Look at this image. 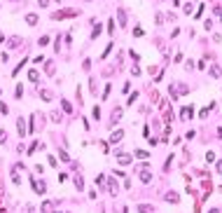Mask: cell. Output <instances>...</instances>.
I'll return each mask as SVG.
<instances>
[{
	"instance_id": "obj_1",
	"label": "cell",
	"mask_w": 222,
	"mask_h": 213,
	"mask_svg": "<svg viewBox=\"0 0 222 213\" xmlns=\"http://www.w3.org/2000/svg\"><path fill=\"white\" fill-rule=\"evenodd\" d=\"M77 14H79L77 10H58V12L52 14V19L54 21H61V19H66V16H77Z\"/></svg>"
},
{
	"instance_id": "obj_2",
	"label": "cell",
	"mask_w": 222,
	"mask_h": 213,
	"mask_svg": "<svg viewBox=\"0 0 222 213\" xmlns=\"http://www.w3.org/2000/svg\"><path fill=\"white\" fill-rule=\"evenodd\" d=\"M31 185H33V192H35V194H45V192H47V185H45V180L37 183L35 178H31Z\"/></svg>"
},
{
	"instance_id": "obj_3",
	"label": "cell",
	"mask_w": 222,
	"mask_h": 213,
	"mask_svg": "<svg viewBox=\"0 0 222 213\" xmlns=\"http://www.w3.org/2000/svg\"><path fill=\"white\" fill-rule=\"evenodd\" d=\"M192 115H194V106L180 108V120H192Z\"/></svg>"
},
{
	"instance_id": "obj_4",
	"label": "cell",
	"mask_w": 222,
	"mask_h": 213,
	"mask_svg": "<svg viewBox=\"0 0 222 213\" xmlns=\"http://www.w3.org/2000/svg\"><path fill=\"white\" fill-rule=\"evenodd\" d=\"M16 129H19V131H16V133H19V136H21V138H23V136H26V120H23V117H19V120H16Z\"/></svg>"
},
{
	"instance_id": "obj_5",
	"label": "cell",
	"mask_w": 222,
	"mask_h": 213,
	"mask_svg": "<svg viewBox=\"0 0 222 213\" xmlns=\"http://www.w3.org/2000/svg\"><path fill=\"white\" fill-rule=\"evenodd\" d=\"M117 159H119V164H131V162H133V154H124V152H119V150H117Z\"/></svg>"
},
{
	"instance_id": "obj_6",
	"label": "cell",
	"mask_w": 222,
	"mask_h": 213,
	"mask_svg": "<svg viewBox=\"0 0 222 213\" xmlns=\"http://www.w3.org/2000/svg\"><path fill=\"white\" fill-rule=\"evenodd\" d=\"M122 138H124V131H122V129H117V131L110 133V143H119Z\"/></svg>"
},
{
	"instance_id": "obj_7",
	"label": "cell",
	"mask_w": 222,
	"mask_h": 213,
	"mask_svg": "<svg viewBox=\"0 0 222 213\" xmlns=\"http://www.w3.org/2000/svg\"><path fill=\"white\" fill-rule=\"evenodd\" d=\"M164 199H166V202H171V204H178V202H180L178 192H166V194H164Z\"/></svg>"
},
{
	"instance_id": "obj_8",
	"label": "cell",
	"mask_w": 222,
	"mask_h": 213,
	"mask_svg": "<svg viewBox=\"0 0 222 213\" xmlns=\"http://www.w3.org/2000/svg\"><path fill=\"white\" fill-rule=\"evenodd\" d=\"M211 77H213V80H220V77H222V68H220V66H211Z\"/></svg>"
},
{
	"instance_id": "obj_9",
	"label": "cell",
	"mask_w": 222,
	"mask_h": 213,
	"mask_svg": "<svg viewBox=\"0 0 222 213\" xmlns=\"http://www.w3.org/2000/svg\"><path fill=\"white\" fill-rule=\"evenodd\" d=\"M140 180H143V183H150V180H152V173L147 171V166H145V169L140 171Z\"/></svg>"
},
{
	"instance_id": "obj_10",
	"label": "cell",
	"mask_w": 222,
	"mask_h": 213,
	"mask_svg": "<svg viewBox=\"0 0 222 213\" xmlns=\"http://www.w3.org/2000/svg\"><path fill=\"white\" fill-rule=\"evenodd\" d=\"M26 63H28V59H21V61H19V63H16V68L12 70V75H19V73H21V68H23V66H26Z\"/></svg>"
},
{
	"instance_id": "obj_11",
	"label": "cell",
	"mask_w": 222,
	"mask_h": 213,
	"mask_svg": "<svg viewBox=\"0 0 222 213\" xmlns=\"http://www.w3.org/2000/svg\"><path fill=\"white\" fill-rule=\"evenodd\" d=\"M26 24L28 26H37V14H26Z\"/></svg>"
},
{
	"instance_id": "obj_12",
	"label": "cell",
	"mask_w": 222,
	"mask_h": 213,
	"mask_svg": "<svg viewBox=\"0 0 222 213\" xmlns=\"http://www.w3.org/2000/svg\"><path fill=\"white\" fill-rule=\"evenodd\" d=\"M117 16H119V26H126V12L117 10Z\"/></svg>"
},
{
	"instance_id": "obj_13",
	"label": "cell",
	"mask_w": 222,
	"mask_h": 213,
	"mask_svg": "<svg viewBox=\"0 0 222 213\" xmlns=\"http://www.w3.org/2000/svg\"><path fill=\"white\" fill-rule=\"evenodd\" d=\"M42 211L45 213H54V202H45L42 204Z\"/></svg>"
},
{
	"instance_id": "obj_14",
	"label": "cell",
	"mask_w": 222,
	"mask_h": 213,
	"mask_svg": "<svg viewBox=\"0 0 222 213\" xmlns=\"http://www.w3.org/2000/svg\"><path fill=\"white\" fill-rule=\"evenodd\" d=\"M28 80H31V82H37V80H40V73H37V70H28Z\"/></svg>"
},
{
	"instance_id": "obj_15",
	"label": "cell",
	"mask_w": 222,
	"mask_h": 213,
	"mask_svg": "<svg viewBox=\"0 0 222 213\" xmlns=\"http://www.w3.org/2000/svg\"><path fill=\"white\" fill-rule=\"evenodd\" d=\"M119 120H122V110L117 108V110H112V124H115V122H119Z\"/></svg>"
},
{
	"instance_id": "obj_16",
	"label": "cell",
	"mask_w": 222,
	"mask_h": 213,
	"mask_svg": "<svg viewBox=\"0 0 222 213\" xmlns=\"http://www.w3.org/2000/svg\"><path fill=\"white\" fill-rule=\"evenodd\" d=\"M133 154H136V157H140V159H147V157H150V152H147V150H136Z\"/></svg>"
},
{
	"instance_id": "obj_17",
	"label": "cell",
	"mask_w": 222,
	"mask_h": 213,
	"mask_svg": "<svg viewBox=\"0 0 222 213\" xmlns=\"http://www.w3.org/2000/svg\"><path fill=\"white\" fill-rule=\"evenodd\" d=\"M12 183H14V185H21V176H19L16 169H14V173H12Z\"/></svg>"
},
{
	"instance_id": "obj_18",
	"label": "cell",
	"mask_w": 222,
	"mask_h": 213,
	"mask_svg": "<svg viewBox=\"0 0 222 213\" xmlns=\"http://www.w3.org/2000/svg\"><path fill=\"white\" fill-rule=\"evenodd\" d=\"M211 108H213V103H211V106H206V108H201L199 117H201V120H206V117H208V110H211Z\"/></svg>"
},
{
	"instance_id": "obj_19",
	"label": "cell",
	"mask_w": 222,
	"mask_h": 213,
	"mask_svg": "<svg viewBox=\"0 0 222 213\" xmlns=\"http://www.w3.org/2000/svg\"><path fill=\"white\" fill-rule=\"evenodd\" d=\"M75 187H77V190H84V180H82V176H75Z\"/></svg>"
},
{
	"instance_id": "obj_20",
	"label": "cell",
	"mask_w": 222,
	"mask_h": 213,
	"mask_svg": "<svg viewBox=\"0 0 222 213\" xmlns=\"http://www.w3.org/2000/svg\"><path fill=\"white\" fill-rule=\"evenodd\" d=\"M98 35H100V24H96V26H94V31H91V40H96Z\"/></svg>"
},
{
	"instance_id": "obj_21",
	"label": "cell",
	"mask_w": 222,
	"mask_h": 213,
	"mask_svg": "<svg viewBox=\"0 0 222 213\" xmlns=\"http://www.w3.org/2000/svg\"><path fill=\"white\" fill-rule=\"evenodd\" d=\"M40 94H42V101H52V98H54V94H52V91H47V89L40 91Z\"/></svg>"
},
{
	"instance_id": "obj_22",
	"label": "cell",
	"mask_w": 222,
	"mask_h": 213,
	"mask_svg": "<svg viewBox=\"0 0 222 213\" xmlns=\"http://www.w3.org/2000/svg\"><path fill=\"white\" fill-rule=\"evenodd\" d=\"M91 117H94L96 122H98V120H100V108H98V106H96L94 110H91Z\"/></svg>"
},
{
	"instance_id": "obj_23",
	"label": "cell",
	"mask_w": 222,
	"mask_h": 213,
	"mask_svg": "<svg viewBox=\"0 0 222 213\" xmlns=\"http://www.w3.org/2000/svg\"><path fill=\"white\" fill-rule=\"evenodd\" d=\"M129 56L133 59V63H138V61H140V54H138V52H133V49L129 52Z\"/></svg>"
},
{
	"instance_id": "obj_24",
	"label": "cell",
	"mask_w": 222,
	"mask_h": 213,
	"mask_svg": "<svg viewBox=\"0 0 222 213\" xmlns=\"http://www.w3.org/2000/svg\"><path fill=\"white\" fill-rule=\"evenodd\" d=\"M61 108H63V112H70V110H73V106H70L68 101H61Z\"/></svg>"
},
{
	"instance_id": "obj_25",
	"label": "cell",
	"mask_w": 222,
	"mask_h": 213,
	"mask_svg": "<svg viewBox=\"0 0 222 213\" xmlns=\"http://www.w3.org/2000/svg\"><path fill=\"white\" fill-rule=\"evenodd\" d=\"M16 98H21V96H23V85H16Z\"/></svg>"
},
{
	"instance_id": "obj_26",
	"label": "cell",
	"mask_w": 222,
	"mask_h": 213,
	"mask_svg": "<svg viewBox=\"0 0 222 213\" xmlns=\"http://www.w3.org/2000/svg\"><path fill=\"white\" fill-rule=\"evenodd\" d=\"M206 162H215V152H213V150L206 152Z\"/></svg>"
},
{
	"instance_id": "obj_27",
	"label": "cell",
	"mask_w": 222,
	"mask_h": 213,
	"mask_svg": "<svg viewBox=\"0 0 222 213\" xmlns=\"http://www.w3.org/2000/svg\"><path fill=\"white\" fill-rule=\"evenodd\" d=\"M5 143H7V133L0 129V145H5Z\"/></svg>"
},
{
	"instance_id": "obj_28",
	"label": "cell",
	"mask_w": 222,
	"mask_h": 213,
	"mask_svg": "<svg viewBox=\"0 0 222 213\" xmlns=\"http://www.w3.org/2000/svg\"><path fill=\"white\" fill-rule=\"evenodd\" d=\"M89 89L96 94V77H89Z\"/></svg>"
},
{
	"instance_id": "obj_29",
	"label": "cell",
	"mask_w": 222,
	"mask_h": 213,
	"mask_svg": "<svg viewBox=\"0 0 222 213\" xmlns=\"http://www.w3.org/2000/svg\"><path fill=\"white\" fill-rule=\"evenodd\" d=\"M58 157H61V159H63V162H68V159H70V157H68V152H66V150H58Z\"/></svg>"
},
{
	"instance_id": "obj_30",
	"label": "cell",
	"mask_w": 222,
	"mask_h": 213,
	"mask_svg": "<svg viewBox=\"0 0 222 213\" xmlns=\"http://www.w3.org/2000/svg\"><path fill=\"white\" fill-rule=\"evenodd\" d=\"M136 98H138V91H133V94L129 96V106H133V101H136Z\"/></svg>"
},
{
	"instance_id": "obj_31",
	"label": "cell",
	"mask_w": 222,
	"mask_h": 213,
	"mask_svg": "<svg viewBox=\"0 0 222 213\" xmlns=\"http://www.w3.org/2000/svg\"><path fill=\"white\" fill-rule=\"evenodd\" d=\"M108 33H110V35L115 33V21H108Z\"/></svg>"
},
{
	"instance_id": "obj_32",
	"label": "cell",
	"mask_w": 222,
	"mask_h": 213,
	"mask_svg": "<svg viewBox=\"0 0 222 213\" xmlns=\"http://www.w3.org/2000/svg\"><path fill=\"white\" fill-rule=\"evenodd\" d=\"M203 28H206V31H211V28H213V21H211V19H206V21H203Z\"/></svg>"
},
{
	"instance_id": "obj_33",
	"label": "cell",
	"mask_w": 222,
	"mask_h": 213,
	"mask_svg": "<svg viewBox=\"0 0 222 213\" xmlns=\"http://www.w3.org/2000/svg\"><path fill=\"white\" fill-rule=\"evenodd\" d=\"M131 75H133V77H138V75H140V68H138V66H133V68H131Z\"/></svg>"
},
{
	"instance_id": "obj_34",
	"label": "cell",
	"mask_w": 222,
	"mask_h": 213,
	"mask_svg": "<svg viewBox=\"0 0 222 213\" xmlns=\"http://www.w3.org/2000/svg\"><path fill=\"white\" fill-rule=\"evenodd\" d=\"M49 2H52V0H37V5H40V7H47ZM56 2H58V0H56Z\"/></svg>"
},
{
	"instance_id": "obj_35",
	"label": "cell",
	"mask_w": 222,
	"mask_h": 213,
	"mask_svg": "<svg viewBox=\"0 0 222 213\" xmlns=\"http://www.w3.org/2000/svg\"><path fill=\"white\" fill-rule=\"evenodd\" d=\"M0 112H2V115H7V103H2V101H0Z\"/></svg>"
},
{
	"instance_id": "obj_36",
	"label": "cell",
	"mask_w": 222,
	"mask_h": 213,
	"mask_svg": "<svg viewBox=\"0 0 222 213\" xmlns=\"http://www.w3.org/2000/svg\"><path fill=\"white\" fill-rule=\"evenodd\" d=\"M110 52H112V45H108V47H105V52H103V56H100V59H105V56H108Z\"/></svg>"
},
{
	"instance_id": "obj_37",
	"label": "cell",
	"mask_w": 222,
	"mask_h": 213,
	"mask_svg": "<svg viewBox=\"0 0 222 213\" xmlns=\"http://www.w3.org/2000/svg\"><path fill=\"white\" fill-rule=\"evenodd\" d=\"M138 213H150V206H138Z\"/></svg>"
},
{
	"instance_id": "obj_38",
	"label": "cell",
	"mask_w": 222,
	"mask_h": 213,
	"mask_svg": "<svg viewBox=\"0 0 222 213\" xmlns=\"http://www.w3.org/2000/svg\"><path fill=\"white\" fill-rule=\"evenodd\" d=\"M23 213H33V204H26V208H23Z\"/></svg>"
},
{
	"instance_id": "obj_39",
	"label": "cell",
	"mask_w": 222,
	"mask_h": 213,
	"mask_svg": "<svg viewBox=\"0 0 222 213\" xmlns=\"http://www.w3.org/2000/svg\"><path fill=\"white\" fill-rule=\"evenodd\" d=\"M215 16H217V19H222V7H215Z\"/></svg>"
},
{
	"instance_id": "obj_40",
	"label": "cell",
	"mask_w": 222,
	"mask_h": 213,
	"mask_svg": "<svg viewBox=\"0 0 222 213\" xmlns=\"http://www.w3.org/2000/svg\"><path fill=\"white\" fill-rule=\"evenodd\" d=\"M217 173L222 176V162H217Z\"/></svg>"
},
{
	"instance_id": "obj_41",
	"label": "cell",
	"mask_w": 222,
	"mask_h": 213,
	"mask_svg": "<svg viewBox=\"0 0 222 213\" xmlns=\"http://www.w3.org/2000/svg\"><path fill=\"white\" fill-rule=\"evenodd\" d=\"M211 213H220V208H211Z\"/></svg>"
},
{
	"instance_id": "obj_42",
	"label": "cell",
	"mask_w": 222,
	"mask_h": 213,
	"mask_svg": "<svg viewBox=\"0 0 222 213\" xmlns=\"http://www.w3.org/2000/svg\"><path fill=\"white\" fill-rule=\"evenodd\" d=\"M2 40H5V35H2V33H0V42H2Z\"/></svg>"
},
{
	"instance_id": "obj_43",
	"label": "cell",
	"mask_w": 222,
	"mask_h": 213,
	"mask_svg": "<svg viewBox=\"0 0 222 213\" xmlns=\"http://www.w3.org/2000/svg\"><path fill=\"white\" fill-rule=\"evenodd\" d=\"M87 2H91V0H87Z\"/></svg>"
}]
</instances>
